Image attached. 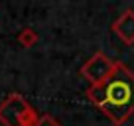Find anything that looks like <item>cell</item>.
<instances>
[{"label": "cell", "instance_id": "cell-1", "mask_svg": "<svg viewBox=\"0 0 134 126\" xmlns=\"http://www.w3.org/2000/svg\"><path fill=\"white\" fill-rule=\"evenodd\" d=\"M114 124H122L134 112V73L116 63L113 75L103 83V105L99 106Z\"/></svg>", "mask_w": 134, "mask_h": 126}, {"label": "cell", "instance_id": "cell-2", "mask_svg": "<svg viewBox=\"0 0 134 126\" xmlns=\"http://www.w3.org/2000/svg\"><path fill=\"white\" fill-rule=\"evenodd\" d=\"M38 112L22 95L12 93L0 102V122L4 126H34Z\"/></svg>", "mask_w": 134, "mask_h": 126}, {"label": "cell", "instance_id": "cell-3", "mask_svg": "<svg viewBox=\"0 0 134 126\" xmlns=\"http://www.w3.org/2000/svg\"><path fill=\"white\" fill-rule=\"evenodd\" d=\"M114 67H116V61L109 59L105 53H95L83 67H81V75L91 85H103L113 75Z\"/></svg>", "mask_w": 134, "mask_h": 126}, {"label": "cell", "instance_id": "cell-4", "mask_svg": "<svg viewBox=\"0 0 134 126\" xmlns=\"http://www.w3.org/2000/svg\"><path fill=\"white\" fill-rule=\"evenodd\" d=\"M113 30L124 43L132 45L134 43V12L132 10H124L122 16L113 24Z\"/></svg>", "mask_w": 134, "mask_h": 126}, {"label": "cell", "instance_id": "cell-5", "mask_svg": "<svg viewBox=\"0 0 134 126\" xmlns=\"http://www.w3.org/2000/svg\"><path fill=\"white\" fill-rule=\"evenodd\" d=\"M18 39H20V43L24 47H32L34 43H36V39H38V36H36V32L34 30H22V34L18 36Z\"/></svg>", "mask_w": 134, "mask_h": 126}, {"label": "cell", "instance_id": "cell-6", "mask_svg": "<svg viewBox=\"0 0 134 126\" xmlns=\"http://www.w3.org/2000/svg\"><path fill=\"white\" fill-rule=\"evenodd\" d=\"M34 126H61V124L55 118H51L49 114H43V116H38V120H36Z\"/></svg>", "mask_w": 134, "mask_h": 126}]
</instances>
